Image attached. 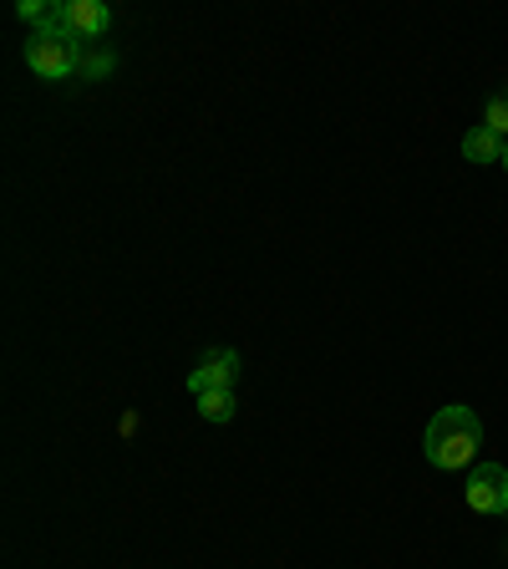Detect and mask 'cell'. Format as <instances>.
<instances>
[{
	"label": "cell",
	"instance_id": "8992f818",
	"mask_svg": "<svg viewBox=\"0 0 508 569\" xmlns=\"http://www.w3.org/2000/svg\"><path fill=\"white\" fill-rule=\"evenodd\" d=\"M463 158H468V163H478V169H484V163H504V138L488 133L484 122H478V128L463 138Z\"/></svg>",
	"mask_w": 508,
	"mask_h": 569
},
{
	"label": "cell",
	"instance_id": "52a82bcc",
	"mask_svg": "<svg viewBox=\"0 0 508 569\" xmlns=\"http://www.w3.org/2000/svg\"><path fill=\"white\" fill-rule=\"evenodd\" d=\"M194 402H199V417H204V423H230L234 407H240V402H234V387L204 392V397H194Z\"/></svg>",
	"mask_w": 508,
	"mask_h": 569
},
{
	"label": "cell",
	"instance_id": "5b68a950",
	"mask_svg": "<svg viewBox=\"0 0 508 569\" xmlns=\"http://www.w3.org/2000/svg\"><path fill=\"white\" fill-rule=\"evenodd\" d=\"M57 21L67 26L72 37H102L112 26V11L102 0H67V6H57Z\"/></svg>",
	"mask_w": 508,
	"mask_h": 569
},
{
	"label": "cell",
	"instance_id": "8fae6325",
	"mask_svg": "<svg viewBox=\"0 0 508 569\" xmlns=\"http://www.w3.org/2000/svg\"><path fill=\"white\" fill-rule=\"evenodd\" d=\"M504 169H508V138H504Z\"/></svg>",
	"mask_w": 508,
	"mask_h": 569
},
{
	"label": "cell",
	"instance_id": "30bf717a",
	"mask_svg": "<svg viewBox=\"0 0 508 569\" xmlns=\"http://www.w3.org/2000/svg\"><path fill=\"white\" fill-rule=\"evenodd\" d=\"M108 67H112L108 57H92V61H87V67H82V72H87V77H102V72H108Z\"/></svg>",
	"mask_w": 508,
	"mask_h": 569
},
{
	"label": "cell",
	"instance_id": "3957f363",
	"mask_svg": "<svg viewBox=\"0 0 508 569\" xmlns=\"http://www.w3.org/2000/svg\"><path fill=\"white\" fill-rule=\"evenodd\" d=\"M473 514H488V519H504L508 514V468L504 463H478L468 473V488H463Z\"/></svg>",
	"mask_w": 508,
	"mask_h": 569
},
{
	"label": "cell",
	"instance_id": "ba28073f",
	"mask_svg": "<svg viewBox=\"0 0 508 569\" xmlns=\"http://www.w3.org/2000/svg\"><path fill=\"white\" fill-rule=\"evenodd\" d=\"M484 128H488V133H498V138H508V92H494V98H488Z\"/></svg>",
	"mask_w": 508,
	"mask_h": 569
},
{
	"label": "cell",
	"instance_id": "7a4b0ae2",
	"mask_svg": "<svg viewBox=\"0 0 508 569\" xmlns=\"http://www.w3.org/2000/svg\"><path fill=\"white\" fill-rule=\"evenodd\" d=\"M26 67L37 77H47V82H61V77L82 72V37H72V31L51 16L37 37L26 41Z\"/></svg>",
	"mask_w": 508,
	"mask_h": 569
},
{
	"label": "cell",
	"instance_id": "6da1fadb",
	"mask_svg": "<svg viewBox=\"0 0 508 569\" xmlns=\"http://www.w3.org/2000/svg\"><path fill=\"white\" fill-rule=\"evenodd\" d=\"M478 448H484V423H478V413L463 407V402L437 407V417L427 423V437H423L427 463L443 468V473H458L478 458Z\"/></svg>",
	"mask_w": 508,
	"mask_h": 569
},
{
	"label": "cell",
	"instance_id": "277c9868",
	"mask_svg": "<svg viewBox=\"0 0 508 569\" xmlns=\"http://www.w3.org/2000/svg\"><path fill=\"white\" fill-rule=\"evenodd\" d=\"M234 382H240V352H230V346H224V352H209L204 362L189 372V392H194V397L219 392V387H234Z\"/></svg>",
	"mask_w": 508,
	"mask_h": 569
},
{
	"label": "cell",
	"instance_id": "9c48e42d",
	"mask_svg": "<svg viewBox=\"0 0 508 569\" xmlns=\"http://www.w3.org/2000/svg\"><path fill=\"white\" fill-rule=\"evenodd\" d=\"M16 16H21V21H41V26H47L57 11H47L41 0H21V6H16Z\"/></svg>",
	"mask_w": 508,
	"mask_h": 569
}]
</instances>
